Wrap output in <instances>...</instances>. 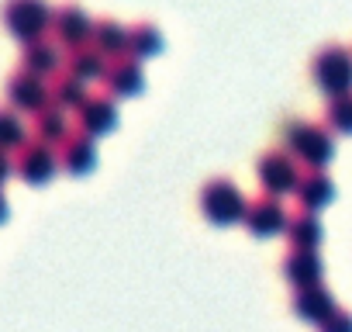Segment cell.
<instances>
[{
  "instance_id": "3",
  "label": "cell",
  "mask_w": 352,
  "mask_h": 332,
  "mask_svg": "<svg viewBox=\"0 0 352 332\" xmlns=\"http://www.w3.org/2000/svg\"><path fill=\"white\" fill-rule=\"evenodd\" d=\"M287 149L294 152V159H300L311 170H321V166L335 156V142L328 125H290L287 128Z\"/></svg>"
},
{
  "instance_id": "14",
  "label": "cell",
  "mask_w": 352,
  "mask_h": 332,
  "mask_svg": "<svg viewBox=\"0 0 352 332\" xmlns=\"http://www.w3.org/2000/svg\"><path fill=\"white\" fill-rule=\"evenodd\" d=\"M321 273H324V267L314 249H294L283 263V277L294 287H314V284H321Z\"/></svg>"
},
{
  "instance_id": "23",
  "label": "cell",
  "mask_w": 352,
  "mask_h": 332,
  "mask_svg": "<svg viewBox=\"0 0 352 332\" xmlns=\"http://www.w3.org/2000/svg\"><path fill=\"white\" fill-rule=\"evenodd\" d=\"M28 142V128L21 121V114L8 104V107H0V149H21Z\"/></svg>"
},
{
  "instance_id": "8",
  "label": "cell",
  "mask_w": 352,
  "mask_h": 332,
  "mask_svg": "<svg viewBox=\"0 0 352 332\" xmlns=\"http://www.w3.org/2000/svg\"><path fill=\"white\" fill-rule=\"evenodd\" d=\"M52 35H56L59 45L76 49V45H87V42H90L94 21H90V14H87L83 8L66 4V8H59V11L52 14Z\"/></svg>"
},
{
  "instance_id": "19",
  "label": "cell",
  "mask_w": 352,
  "mask_h": 332,
  "mask_svg": "<svg viewBox=\"0 0 352 332\" xmlns=\"http://www.w3.org/2000/svg\"><path fill=\"white\" fill-rule=\"evenodd\" d=\"M128 32H131V28H124V25H118V21H97L90 42H94L107 59H118V56H128Z\"/></svg>"
},
{
  "instance_id": "12",
  "label": "cell",
  "mask_w": 352,
  "mask_h": 332,
  "mask_svg": "<svg viewBox=\"0 0 352 332\" xmlns=\"http://www.w3.org/2000/svg\"><path fill=\"white\" fill-rule=\"evenodd\" d=\"M245 225H249L259 239H266V236H276V232L287 229V211H283V205L270 194V198H259V201H252V205L245 208Z\"/></svg>"
},
{
  "instance_id": "16",
  "label": "cell",
  "mask_w": 352,
  "mask_h": 332,
  "mask_svg": "<svg viewBox=\"0 0 352 332\" xmlns=\"http://www.w3.org/2000/svg\"><path fill=\"white\" fill-rule=\"evenodd\" d=\"M294 311L304 318V322H324L331 311H335V298L328 294V291H321V284H314V287H300V294H297V301H294Z\"/></svg>"
},
{
  "instance_id": "7",
  "label": "cell",
  "mask_w": 352,
  "mask_h": 332,
  "mask_svg": "<svg viewBox=\"0 0 352 332\" xmlns=\"http://www.w3.org/2000/svg\"><path fill=\"white\" fill-rule=\"evenodd\" d=\"M300 180V166L294 156L287 152H266L259 159V184L270 191V194H287L294 191Z\"/></svg>"
},
{
  "instance_id": "24",
  "label": "cell",
  "mask_w": 352,
  "mask_h": 332,
  "mask_svg": "<svg viewBox=\"0 0 352 332\" xmlns=\"http://www.w3.org/2000/svg\"><path fill=\"white\" fill-rule=\"evenodd\" d=\"M324 125L331 132H338V135H352V94L331 97L328 114H324Z\"/></svg>"
},
{
  "instance_id": "2",
  "label": "cell",
  "mask_w": 352,
  "mask_h": 332,
  "mask_svg": "<svg viewBox=\"0 0 352 332\" xmlns=\"http://www.w3.org/2000/svg\"><path fill=\"white\" fill-rule=\"evenodd\" d=\"M311 73H314V83L321 87V94H328V97L352 94V52L349 49H342V45L321 49L311 63Z\"/></svg>"
},
{
  "instance_id": "15",
  "label": "cell",
  "mask_w": 352,
  "mask_h": 332,
  "mask_svg": "<svg viewBox=\"0 0 352 332\" xmlns=\"http://www.w3.org/2000/svg\"><path fill=\"white\" fill-rule=\"evenodd\" d=\"M21 70H32L38 76H56L63 73V56H59V45L38 39V42H28L25 52H21Z\"/></svg>"
},
{
  "instance_id": "9",
  "label": "cell",
  "mask_w": 352,
  "mask_h": 332,
  "mask_svg": "<svg viewBox=\"0 0 352 332\" xmlns=\"http://www.w3.org/2000/svg\"><path fill=\"white\" fill-rule=\"evenodd\" d=\"M94 163H97V142H94V135L69 132L63 138V145H59V166H63L66 174H73V177H83V174L94 170Z\"/></svg>"
},
{
  "instance_id": "18",
  "label": "cell",
  "mask_w": 352,
  "mask_h": 332,
  "mask_svg": "<svg viewBox=\"0 0 352 332\" xmlns=\"http://www.w3.org/2000/svg\"><path fill=\"white\" fill-rule=\"evenodd\" d=\"M294 194H297L300 208H307V211H318V208H324V205L331 201L335 187H331V180H328L324 174H318V170H314V174H304V177L297 180Z\"/></svg>"
},
{
  "instance_id": "6",
  "label": "cell",
  "mask_w": 352,
  "mask_h": 332,
  "mask_svg": "<svg viewBox=\"0 0 352 332\" xmlns=\"http://www.w3.org/2000/svg\"><path fill=\"white\" fill-rule=\"evenodd\" d=\"M56 170H59V156L52 152V145H45V142H25L21 149H18V156H14V174L25 180V184H32V187H42V184H49L52 177H56Z\"/></svg>"
},
{
  "instance_id": "26",
  "label": "cell",
  "mask_w": 352,
  "mask_h": 332,
  "mask_svg": "<svg viewBox=\"0 0 352 332\" xmlns=\"http://www.w3.org/2000/svg\"><path fill=\"white\" fill-rule=\"evenodd\" d=\"M11 174H14V163H11L8 149H0V184H4V180H8Z\"/></svg>"
},
{
  "instance_id": "11",
  "label": "cell",
  "mask_w": 352,
  "mask_h": 332,
  "mask_svg": "<svg viewBox=\"0 0 352 332\" xmlns=\"http://www.w3.org/2000/svg\"><path fill=\"white\" fill-rule=\"evenodd\" d=\"M76 125L80 132L100 138L107 135L114 125H118V107H114V97H87L76 111Z\"/></svg>"
},
{
  "instance_id": "25",
  "label": "cell",
  "mask_w": 352,
  "mask_h": 332,
  "mask_svg": "<svg viewBox=\"0 0 352 332\" xmlns=\"http://www.w3.org/2000/svg\"><path fill=\"white\" fill-rule=\"evenodd\" d=\"M321 332H352V315H345V311H331L324 322H321Z\"/></svg>"
},
{
  "instance_id": "17",
  "label": "cell",
  "mask_w": 352,
  "mask_h": 332,
  "mask_svg": "<svg viewBox=\"0 0 352 332\" xmlns=\"http://www.w3.org/2000/svg\"><path fill=\"white\" fill-rule=\"evenodd\" d=\"M69 135V118L59 104H49L35 114V138L45 145H63V138Z\"/></svg>"
},
{
  "instance_id": "27",
  "label": "cell",
  "mask_w": 352,
  "mask_h": 332,
  "mask_svg": "<svg viewBox=\"0 0 352 332\" xmlns=\"http://www.w3.org/2000/svg\"><path fill=\"white\" fill-rule=\"evenodd\" d=\"M4 218H8V198L0 194V222H4Z\"/></svg>"
},
{
  "instance_id": "13",
  "label": "cell",
  "mask_w": 352,
  "mask_h": 332,
  "mask_svg": "<svg viewBox=\"0 0 352 332\" xmlns=\"http://www.w3.org/2000/svg\"><path fill=\"white\" fill-rule=\"evenodd\" d=\"M107 56L94 45V42H87V45H76V49H69V56H66V70L73 73V76H80L83 83H94V80H104V73H107Z\"/></svg>"
},
{
  "instance_id": "1",
  "label": "cell",
  "mask_w": 352,
  "mask_h": 332,
  "mask_svg": "<svg viewBox=\"0 0 352 332\" xmlns=\"http://www.w3.org/2000/svg\"><path fill=\"white\" fill-rule=\"evenodd\" d=\"M52 8L45 0H4L0 8V21H4L8 35H14L21 45L45 39V32H52Z\"/></svg>"
},
{
  "instance_id": "4",
  "label": "cell",
  "mask_w": 352,
  "mask_h": 332,
  "mask_svg": "<svg viewBox=\"0 0 352 332\" xmlns=\"http://www.w3.org/2000/svg\"><path fill=\"white\" fill-rule=\"evenodd\" d=\"M4 97L14 111H25V114H38L42 107L52 104V83L49 76H38L32 70H18L14 76H8L4 83Z\"/></svg>"
},
{
  "instance_id": "10",
  "label": "cell",
  "mask_w": 352,
  "mask_h": 332,
  "mask_svg": "<svg viewBox=\"0 0 352 332\" xmlns=\"http://www.w3.org/2000/svg\"><path fill=\"white\" fill-rule=\"evenodd\" d=\"M142 66L135 56H118L107 63V73H104V87L111 97H135L142 90Z\"/></svg>"
},
{
  "instance_id": "5",
  "label": "cell",
  "mask_w": 352,
  "mask_h": 332,
  "mask_svg": "<svg viewBox=\"0 0 352 332\" xmlns=\"http://www.w3.org/2000/svg\"><path fill=\"white\" fill-rule=\"evenodd\" d=\"M201 208H204V215L211 218V222H218V225H232V222H239V218H245V198H242V191L232 184V180H211L208 187H204V194H201Z\"/></svg>"
},
{
  "instance_id": "20",
  "label": "cell",
  "mask_w": 352,
  "mask_h": 332,
  "mask_svg": "<svg viewBox=\"0 0 352 332\" xmlns=\"http://www.w3.org/2000/svg\"><path fill=\"white\" fill-rule=\"evenodd\" d=\"M87 83L80 76H73L69 70L66 73H56L52 80V104H59L63 111H80V104L87 101Z\"/></svg>"
},
{
  "instance_id": "22",
  "label": "cell",
  "mask_w": 352,
  "mask_h": 332,
  "mask_svg": "<svg viewBox=\"0 0 352 332\" xmlns=\"http://www.w3.org/2000/svg\"><path fill=\"white\" fill-rule=\"evenodd\" d=\"M287 236H290L294 249H314L321 242V222L314 218V211L297 215L294 222H287Z\"/></svg>"
},
{
  "instance_id": "21",
  "label": "cell",
  "mask_w": 352,
  "mask_h": 332,
  "mask_svg": "<svg viewBox=\"0 0 352 332\" xmlns=\"http://www.w3.org/2000/svg\"><path fill=\"white\" fill-rule=\"evenodd\" d=\"M155 52H162V35L155 25H135L128 32V56L135 59H152Z\"/></svg>"
}]
</instances>
